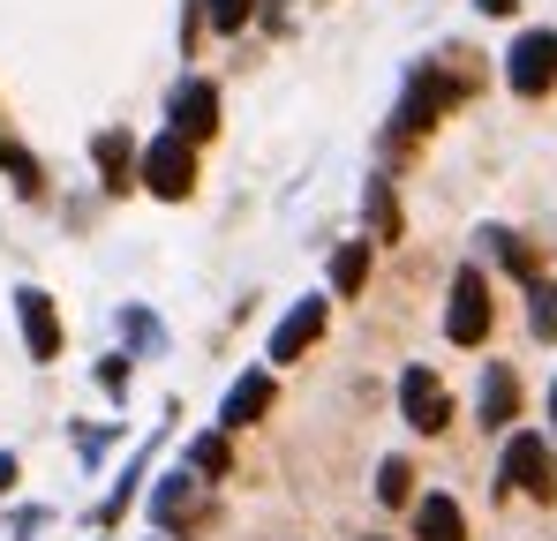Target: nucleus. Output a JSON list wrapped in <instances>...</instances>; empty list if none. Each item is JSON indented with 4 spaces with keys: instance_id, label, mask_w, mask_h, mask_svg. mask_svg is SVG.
<instances>
[{
    "instance_id": "1",
    "label": "nucleus",
    "mask_w": 557,
    "mask_h": 541,
    "mask_svg": "<svg viewBox=\"0 0 557 541\" xmlns=\"http://www.w3.org/2000/svg\"><path fill=\"white\" fill-rule=\"evenodd\" d=\"M460 98H467V76H453V68H422V76L407 84V98H399L392 121H399V136H422V128H430L437 113H453Z\"/></svg>"
},
{
    "instance_id": "2",
    "label": "nucleus",
    "mask_w": 557,
    "mask_h": 541,
    "mask_svg": "<svg viewBox=\"0 0 557 541\" xmlns=\"http://www.w3.org/2000/svg\"><path fill=\"white\" fill-rule=\"evenodd\" d=\"M151 519H159V534H203L219 512H211V496H203L196 474H166L159 496H151Z\"/></svg>"
},
{
    "instance_id": "3",
    "label": "nucleus",
    "mask_w": 557,
    "mask_h": 541,
    "mask_svg": "<svg viewBox=\"0 0 557 541\" xmlns=\"http://www.w3.org/2000/svg\"><path fill=\"white\" fill-rule=\"evenodd\" d=\"M497 481H505V489H520V496H543V504H550V496H557V458H550V444L520 429V437L505 444V458H497Z\"/></svg>"
},
{
    "instance_id": "4",
    "label": "nucleus",
    "mask_w": 557,
    "mask_h": 541,
    "mask_svg": "<svg viewBox=\"0 0 557 541\" xmlns=\"http://www.w3.org/2000/svg\"><path fill=\"white\" fill-rule=\"evenodd\" d=\"M445 339H453V347H482V339H490V278H482V270H460V278H453Z\"/></svg>"
},
{
    "instance_id": "5",
    "label": "nucleus",
    "mask_w": 557,
    "mask_h": 541,
    "mask_svg": "<svg viewBox=\"0 0 557 541\" xmlns=\"http://www.w3.org/2000/svg\"><path fill=\"white\" fill-rule=\"evenodd\" d=\"M505 76L520 98H543L557 84V30H528V38H512V53H505Z\"/></svg>"
},
{
    "instance_id": "6",
    "label": "nucleus",
    "mask_w": 557,
    "mask_h": 541,
    "mask_svg": "<svg viewBox=\"0 0 557 541\" xmlns=\"http://www.w3.org/2000/svg\"><path fill=\"white\" fill-rule=\"evenodd\" d=\"M144 188L166 196V203H182L188 188H196V151H188V136H159V143L144 151Z\"/></svg>"
},
{
    "instance_id": "7",
    "label": "nucleus",
    "mask_w": 557,
    "mask_h": 541,
    "mask_svg": "<svg viewBox=\"0 0 557 541\" xmlns=\"http://www.w3.org/2000/svg\"><path fill=\"white\" fill-rule=\"evenodd\" d=\"M15 316H23V347L30 361H61V309L46 286H15Z\"/></svg>"
},
{
    "instance_id": "8",
    "label": "nucleus",
    "mask_w": 557,
    "mask_h": 541,
    "mask_svg": "<svg viewBox=\"0 0 557 541\" xmlns=\"http://www.w3.org/2000/svg\"><path fill=\"white\" fill-rule=\"evenodd\" d=\"M399 414H407L422 437H437V429L453 422V399H445V383H437L430 368H407V376H399Z\"/></svg>"
},
{
    "instance_id": "9",
    "label": "nucleus",
    "mask_w": 557,
    "mask_h": 541,
    "mask_svg": "<svg viewBox=\"0 0 557 541\" xmlns=\"http://www.w3.org/2000/svg\"><path fill=\"white\" fill-rule=\"evenodd\" d=\"M219 128V84H203V76H188V84H174V136H211Z\"/></svg>"
},
{
    "instance_id": "10",
    "label": "nucleus",
    "mask_w": 557,
    "mask_h": 541,
    "mask_svg": "<svg viewBox=\"0 0 557 541\" xmlns=\"http://www.w3.org/2000/svg\"><path fill=\"white\" fill-rule=\"evenodd\" d=\"M474 414H482V429H512V414H520V376H512L505 361H490V368H482Z\"/></svg>"
},
{
    "instance_id": "11",
    "label": "nucleus",
    "mask_w": 557,
    "mask_h": 541,
    "mask_svg": "<svg viewBox=\"0 0 557 541\" xmlns=\"http://www.w3.org/2000/svg\"><path fill=\"white\" fill-rule=\"evenodd\" d=\"M317 339H324V301H294L286 324L272 331V361H301Z\"/></svg>"
},
{
    "instance_id": "12",
    "label": "nucleus",
    "mask_w": 557,
    "mask_h": 541,
    "mask_svg": "<svg viewBox=\"0 0 557 541\" xmlns=\"http://www.w3.org/2000/svg\"><path fill=\"white\" fill-rule=\"evenodd\" d=\"M264 414H272V376H264V368L234 376V391H226L219 422H226V429H249V422H264Z\"/></svg>"
},
{
    "instance_id": "13",
    "label": "nucleus",
    "mask_w": 557,
    "mask_h": 541,
    "mask_svg": "<svg viewBox=\"0 0 557 541\" xmlns=\"http://www.w3.org/2000/svg\"><path fill=\"white\" fill-rule=\"evenodd\" d=\"M414 541H467V512L453 496H422L414 504Z\"/></svg>"
},
{
    "instance_id": "14",
    "label": "nucleus",
    "mask_w": 557,
    "mask_h": 541,
    "mask_svg": "<svg viewBox=\"0 0 557 541\" xmlns=\"http://www.w3.org/2000/svg\"><path fill=\"white\" fill-rule=\"evenodd\" d=\"M91 159H98V174H106V188H128V174H136V151H128V136H121V128L91 136Z\"/></svg>"
},
{
    "instance_id": "15",
    "label": "nucleus",
    "mask_w": 557,
    "mask_h": 541,
    "mask_svg": "<svg viewBox=\"0 0 557 541\" xmlns=\"http://www.w3.org/2000/svg\"><path fill=\"white\" fill-rule=\"evenodd\" d=\"M362 203H370V234L376 241H399V196H392V180H370Z\"/></svg>"
},
{
    "instance_id": "16",
    "label": "nucleus",
    "mask_w": 557,
    "mask_h": 541,
    "mask_svg": "<svg viewBox=\"0 0 557 541\" xmlns=\"http://www.w3.org/2000/svg\"><path fill=\"white\" fill-rule=\"evenodd\" d=\"M332 286H339V293H362V286H370V249H362V241H347V249L332 256Z\"/></svg>"
},
{
    "instance_id": "17",
    "label": "nucleus",
    "mask_w": 557,
    "mask_h": 541,
    "mask_svg": "<svg viewBox=\"0 0 557 541\" xmlns=\"http://www.w3.org/2000/svg\"><path fill=\"white\" fill-rule=\"evenodd\" d=\"M226 466H234L226 437H196V444H188V474H203V481H226Z\"/></svg>"
},
{
    "instance_id": "18",
    "label": "nucleus",
    "mask_w": 557,
    "mask_h": 541,
    "mask_svg": "<svg viewBox=\"0 0 557 541\" xmlns=\"http://www.w3.org/2000/svg\"><path fill=\"white\" fill-rule=\"evenodd\" d=\"M0 174L15 180L23 196H46V166H38L30 151H15V143H0Z\"/></svg>"
},
{
    "instance_id": "19",
    "label": "nucleus",
    "mask_w": 557,
    "mask_h": 541,
    "mask_svg": "<svg viewBox=\"0 0 557 541\" xmlns=\"http://www.w3.org/2000/svg\"><path fill=\"white\" fill-rule=\"evenodd\" d=\"M528 324H535V339H557V286L550 278H528Z\"/></svg>"
},
{
    "instance_id": "20",
    "label": "nucleus",
    "mask_w": 557,
    "mask_h": 541,
    "mask_svg": "<svg viewBox=\"0 0 557 541\" xmlns=\"http://www.w3.org/2000/svg\"><path fill=\"white\" fill-rule=\"evenodd\" d=\"M121 331H128V347H136V354H159V347H166V331H159V316H151V309H121Z\"/></svg>"
},
{
    "instance_id": "21",
    "label": "nucleus",
    "mask_w": 557,
    "mask_h": 541,
    "mask_svg": "<svg viewBox=\"0 0 557 541\" xmlns=\"http://www.w3.org/2000/svg\"><path fill=\"white\" fill-rule=\"evenodd\" d=\"M376 496H384V504H407V496H414V466H407V458H384V466H376Z\"/></svg>"
},
{
    "instance_id": "22",
    "label": "nucleus",
    "mask_w": 557,
    "mask_h": 541,
    "mask_svg": "<svg viewBox=\"0 0 557 541\" xmlns=\"http://www.w3.org/2000/svg\"><path fill=\"white\" fill-rule=\"evenodd\" d=\"M203 15H211L219 30H242V23L257 15V0H203Z\"/></svg>"
},
{
    "instance_id": "23",
    "label": "nucleus",
    "mask_w": 557,
    "mask_h": 541,
    "mask_svg": "<svg viewBox=\"0 0 557 541\" xmlns=\"http://www.w3.org/2000/svg\"><path fill=\"white\" fill-rule=\"evenodd\" d=\"M98 383H106L113 399H128V354H106V361H98Z\"/></svg>"
},
{
    "instance_id": "24",
    "label": "nucleus",
    "mask_w": 557,
    "mask_h": 541,
    "mask_svg": "<svg viewBox=\"0 0 557 541\" xmlns=\"http://www.w3.org/2000/svg\"><path fill=\"white\" fill-rule=\"evenodd\" d=\"M474 8H482V15H512L520 0H474Z\"/></svg>"
},
{
    "instance_id": "25",
    "label": "nucleus",
    "mask_w": 557,
    "mask_h": 541,
    "mask_svg": "<svg viewBox=\"0 0 557 541\" xmlns=\"http://www.w3.org/2000/svg\"><path fill=\"white\" fill-rule=\"evenodd\" d=\"M8 481H15V451H0V496H8Z\"/></svg>"
},
{
    "instance_id": "26",
    "label": "nucleus",
    "mask_w": 557,
    "mask_h": 541,
    "mask_svg": "<svg viewBox=\"0 0 557 541\" xmlns=\"http://www.w3.org/2000/svg\"><path fill=\"white\" fill-rule=\"evenodd\" d=\"M550 422H557V383H550Z\"/></svg>"
},
{
    "instance_id": "27",
    "label": "nucleus",
    "mask_w": 557,
    "mask_h": 541,
    "mask_svg": "<svg viewBox=\"0 0 557 541\" xmlns=\"http://www.w3.org/2000/svg\"><path fill=\"white\" fill-rule=\"evenodd\" d=\"M370 541H376V534H370Z\"/></svg>"
}]
</instances>
